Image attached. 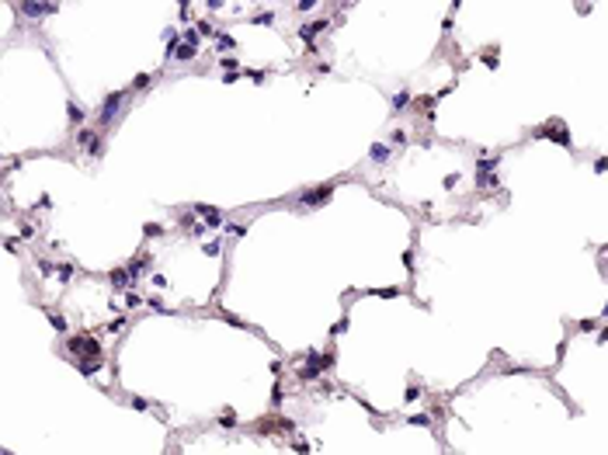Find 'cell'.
<instances>
[{
	"label": "cell",
	"instance_id": "6da1fadb",
	"mask_svg": "<svg viewBox=\"0 0 608 455\" xmlns=\"http://www.w3.org/2000/svg\"><path fill=\"white\" fill-rule=\"evenodd\" d=\"M21 10H24V14H31V17H38V14H45V10H56V7H52V3H24Z\"/></svg>",
	"mask_w": 608,
	"mask_h": 455
}]
</instances>
